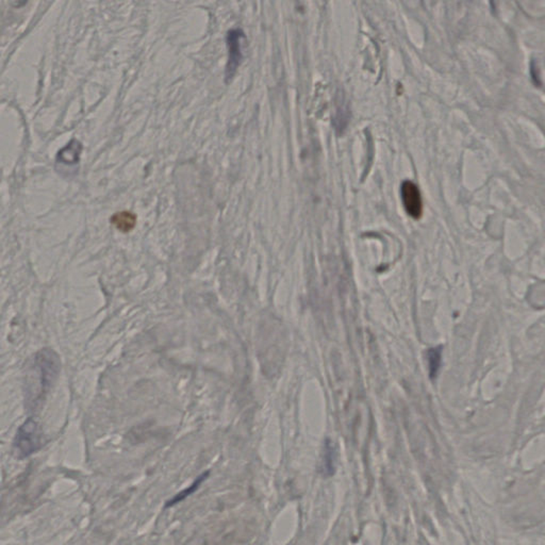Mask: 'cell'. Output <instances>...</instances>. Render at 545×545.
Masks as SVG:
<instances>
[{
  "label": "cell",
  "mask_w": 545,
  "mask_h": 545,
  "mask_svg": "<svg viewBox=\"0 0 545 545\" xmlns=\"http://www.w3.org/2000/svg\"><path fill=\"white\" fill-rule=\"evenodd\" d=\"M33 367L36 377L34 383L28 385V401L30 406L36 407L45 397L59 373L60 359L50 349H43L36 355Z\"/></svg>",
  "instance_id": "obj_1"
},
{
  "label": "cell",
  "mask_w": 545,
  "mask_h": 545,
  "mask_svg": "<svg viewBox=\"0 0 545 545\" xmlns=\"http://www.w3.org/2000/svg\"><path fill=\"white\" fill-rule=\"evenodd\" d=\"M111 222L121 231L127 232L130 231L135 227L137 219H135V214L125 211L114 214L112 219H111Z\"/></svg>",
  "instance_id": "obj_7"
},
{
  "label": "cell",
  "mask_w": 545,
  "mask_h": 545,
  "mask_svg": "<svg viewBox=\"0 0 545 545\" xmlns=\"http://www.w3.org/2000/svg\"><path fill=\"white\" fill-rule=\"evenodd\" d=\"M428 365H429V375L431 378H436L439 373L442 362V346L433 347L427 353Z\"/></svg>",
  "instance_id": "obj_8"
},
{
  "label": "cell",
  "mask_w": 545,
  "mask_h": 545,
  "mask_svg": "<svg viewBox=\"0 0 545 545\" xmlns=\"http://www.w3.org/2000/svg\"><path fill=\"white\" fill-rule=\"evenodd\" d=\"M401 201L408 215L420 219L423 213V201L419 187L413 181H404L401 187Z\"/></svg>",
  "instance_id": "obj_3"
},
{
  "label": "cell",
  "mask_w": 545,
  "mask_h": 545,
  "mask_svg": "<svg viewBox=\"0 0 545 545\" xmlns=\"http://www.w3.org/2000/svg\"><path fill=\"white\" fill-rule=\"evenodd\" d=\"M40 445V431L38 424L33 420H28L18 431L16 437V447L24 455L36 451Z\"/></svg>",
  "instance_id": "obj_4"
},
{
  "label": "cell",
  "mask_w": 545,
  "mask_h": 545,
  "mask_svg": "<svg viewBox=\"0 0 545 545\" xmlns=\"http://www.w3.org/2000/svg\"><path fill=\"white\" fill-rule=\"evenodd\" d=\"M82 153V144L79 141L72 140L56 155V161L62 164L72 165L79 162Z\"/></svg>",
  "instance_id": "obj_5"
},
{
  "label": "cell",
  "mask_w": 545,
  "mask_h": 545,
  "mask_svg": "<svg viewBox=\"0 0 545 545\" xmlns=\"http://www.w3.org/2000/svg\"><path fill=\"white\" fill-rule=\"evenodd\" d=\"M209 475L210 472H205V473L199 475V477L195 479V482L191 484V486H187V489L179 492L178 494H176V496H174L171 500H169V502L165 504V508L171 507V506H174V505L178 504V502H183V500L189 498L191 494L195 493V492L199 490V486H201V484H203V482H205L208 477H209Z\"/></svg>",
  "instance_id": "obj_6"
},
{
  "label": "cell",
  "mask_w": 545,
  "mask_h": 545,
  "mask_svg": "<svg viewBox=\"0 0 545 545\" xmlns=\"http://www.w3.org/2000/svg\"><path fill=\"white\" fill-rule=\"evenodd\" d=\"M245 40L244 32L241 29H232L227 33V45L229 49L227 66L225 70L226 82H231L238 68L242 62V42Z\"/></svg>",
  "instance_id": "obj_2"
}]
</instances>
